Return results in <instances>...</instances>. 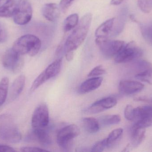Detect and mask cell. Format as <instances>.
Returning a JSON list of instances; mask_svg holds the SVG:
<instances>
[{
  "label": "cell",
  "mask_w": 152,
  "mask_h": 152,
  "mask_svg": "<svg viewBox=\"0 0 152 152\" xmlns=\"http://www.w3.org/2000/svg\"><path fill=\"white\" fill-rule=\"evenodd\" d=\"M36 139L42 145H50L52 143L50 137L44 129H35L33 132Z\"/></svg>",
  "instance_id": "ac0fdd59"
},
{
  "label": "cell",
  "mask_w": 152,
  "mask_h": 152,
  "mask_svg": "<svg viewBox=\"0 0 152 152\" xmlns=\"http://www.w3.org/2000/svg\"><path fill=\"white\" fill-rule=\"evenodd\" d=\"M75 1V0H61L59 4L61 11L64 13L66 12Z\"/></svg>",
  "instance_id": "d6a6232c"
},
{
  "label": "cell",
  "mask_w": 152,
  "mask_h": 152,
  "mask_svg": "<svg viewBox=\"0 0 152 152\" xmlns=\"http://www.w3.org/2000/svg\"><path fill=\"white\" fill-rule=\"evenodd\" d=\"M22 56L12 48L8 49L2 57V64L4 68L11 70L13 73H18L24 66V59Z\"/></svg>",
  "instance_id": "277c9868"
},
{
  "label": "cell",
  "mask_w": 152,
  "mask_h": 152,
  "mask_svg": "<svg viewBox=\"0 0 152 152\" xmlns=\"http://www.w3.org/2000/svg\"><path fill=\"white\" fill-rule=\"evenodd\" d=\"M107 148V140L103 139L97 142L92 147L91 151L93 152H102L103 151L105 148Z\"/></svg>",
  "instance_id": "4dcf8cb0"
},
{
  "label": "cell",
  "mask_w": 152,
  "mask_h": 152,
  "mask_svg": "<svg viewBox=\"0 0 152 152\" xmlns=\"http://www.w3.org/2000/svg\"><path fill=\"white\" fill-rule=\"evenodd\" d=\"M140 119L152 120V106H142L135 109L134 120Z\"/></svg>",
  "instance_id": "e0dca14e"
},
{
  "label": "cell",
  "mask_w": 152,
  "mask_h": 152,
  "mask_svg": "<svg viewBox=\"0 0 152 152\" xmlns=\"http://www.w3.org/2000/svg\"><path fill=\"white\" fill-rule=\"evenodd\" d=\"M144 87L142 83L132 80L121 81L119 85V90L123 94L129 95L142 91Z\"/></svg>",
  "instance_id": "8fae6325"
},
{
  "label": "cell",
  "mask_w": 152,
  "mask_h": 152,
  "mask_svg": "<svg viewBox=\"0 0 152 152\" xmlns=\"http://www.w3.org/2000/svg\"><path fill=\"white\" fill-rule=\"evenodd\" d=\"M41 46L42 42L37 36L27 34L19 37L14 42L12 48L20 55L34 56L39 52Z\"/></svg>",
  "instance_id": "7a4b0ae2"
},
{
  "label": "cell",
  "mask_w": 152,
  "mask_h": 152,
  "mask_svg": "<svg viewBox=\"0 0 152 152\" xmlns=\"http://www.w3.org/2000/svg\"><path fill=\"white\" fill-rule=\"evenodd\" d=\"M125 1V0H111L110 3L112 5H119Z\"/></svg>",
  "instance_id": "74e56055"
},
{
  "label": "cell",
  "mask_w": 152,
  "mask_h": 152,
  "mask_svg": "<svg viewBox=\"0 0 152 152\" xmlns=\"http://www.w3.org/2000/svg\"><path fill=\"white\" fill-rule=\"evenodd\" d=\"M121 120V118L118 115H108L104 116L101 118L103 125L111 126L118 124Z\"/></svg>",
  "instance_id": "484cf974"
},
{
  "label": "cell",
  "mask_w": 152,
  "mask_h": 152,
  "mask_svg": "<svg viewBox=\"0 0 152 152\" xmlns=\"http://www.w3.org/2000/svg\"><path fill=\"white\" fill-rule=\"evenodd\" d=\"M62 64V59H59L50 64L45 70L47 77L50 79L56 76L60 72Z\"/></svg>",
  "instance_id": "d6986e66"
},
{
  "label": "cell",
  "mask_w": 152,
  "mask_h": 152,
  "mask_svg": "<svg viewBox=\"0 0 152 152\" xmlns=\"http://www.w3.org/2000/svg\"><path fill=\"white\" fill-rule=\"evenodd\" d=\"M26 84V77L20 75L14 80L11 86L9 93V99L14 101L20 95L24 89Z\"/></svg>",
  "instance_id": "4fadbf2b"
},
{
  "label": "cell",
  "mask_w": 152,
  "mask_h": 152,
  "mask_svg": "<svg viewBox=\"0 0 152 152\" xmlns=\"http://www.w3.org/2000/svg\"><path fill=\"white\" fill-rule=\"evenodd\" d=\"M140 10L145 13H149L152 10V0H137Z\"/></svg>",
  "instance_id": "f1b7e54d"
},
{
  "label": "cell",
  "mask_w": 152,
  "mask_h": 152,
  "mask_svg": "<svg viewBox=\"0 0 152 152\" xmlns=\"http://www.w3.org/2000/svg\"><path fill=\"white\" fill-rule=\"evenodd\" d=\"M92 18L93 16L90 12L86 13L81 18L77 26L66 40V52L74 51L83 43L88 34Z\"/></svg>",
  "instance_id": "6da1fadb"
},
{
  "label": "cell",
  "mask_w": 152,
  "mask_h": 152,
  "mask_svg": "<svg viewBox=\"0 0 152 152\" xmlns=\"http://www.w3.org/2000/svg\"><path fill=\"white\" fill-rule=\"evenodd\" d=\"M103 80V79L100 77H91L81 84L79 92L80 94H84L94 91L101 86Z\"/></svg>",
  "instance_id": "5bb4252c"
},
{
  "label": "cell",
  "mask_w": 152,
  "mask_h": 152,
  "mask_svg": "<svg viewBox=\"0 0 152 152\" xmlns=\"http://www.w3.org/2000/svg\"><path fill=\"white\" fill-rule=\"evenodd\" d=\"M79 21L77 13H73L66 18L63 23V29L65 32H67L74 29Z\"/></svg>",
  "instance_id": "44dd1931"
},
{
  "label": "cell",
  "mask_w": 152,
  "mask_h": 152,
  "mask_svg": "<svg viewBox=\"0 0 152 152\" xmlns=\"http://www.w3.org/2000/svg\"></svg>",
  "instance_id": "60d3db41"
},
{
  "label": "cell",
  "mask_w": 152,
  "mask_h": 152,
  "mask_svg": "<svg viewBox=\"0 0 152 152\" xmlns=\"http://www.w3.org/2000/svg\"><path fill=\"white\" fill-rule=\"evenodd\" d=\"M80 129L75 125H70L61 129L57 135V142L62 149L68 150L73 145V140L79 135Z\"/></svg>",
  "instance_id": "52a82bcc"
},
{
  "label": "cell",
  "mask_w": 152,
  "mask_h": 152,
  "mask_svg": "<svg viewBox=\"0 0 152 152\" xmlns=\"http://www.w3.org/2000/svg\"><path fill=\"white\" fill-rule=\"evenodd\" d=\"M16 151V150L11 146L4 145H0V152H14Z\"/></svg>",
  "instance_id": "d590c367"
},
{
  "label": "cell",
  "mask_w": 152,
  "mask_h": 152,
  "mask_svg": "<svg viewBox=\"0 0 152 152\" xmlns=\"http://www.w3.org/2000/svg\"><path fill=\"white\" fill-rule=\"evenodd\" d=\"M83 123L84 128L90 134L97 133L100 129L99 122L95 118H85L83 119Z\"/></svg>",
  "instance_id": "ffe728a7"
},
{
  "label": "cell",
  "mask_w": 152,
  "mask_h": 152,
  "mask_svg": "<svg viewBox=\"0 0 152 152\" xmlns=\"http://www.w3.org/2000/svg\"><path fill=\"white\" fill-rule=\"evenodd\" d=\"M9 79L8 77L3 78L0 81V107L5 102L9 90Z\"/></svg>",
  "instance_id": "cb8c5ba5"
},
{
  "label": "cell",
  "mask_w": 152,
  "mask_h": 152,
  "mask_svg": "<svg viewBox=\"0 0 152 152\" xmlns=\"http://www.w3.org/2000/svg\"><path fill=\"white\" fill-rule=\"evenodd\" d=\"M137 79L152 85V67L143 70L135 76Z\"/></svg>",
  "instance_id": "d4e9b609"
},
{
  "label": "cell",
  "mask_w": 152,
  "mask_h": 152,
  "mask_svg": "<svg viewBox=\"0 0 152 152\" xmlns=\"http://www.w3.org/2000/svg\"><path fill=\"white\" fill-rule=\"evenodd\" d=\"M123 133V129L121 128L116 129L113 130L106 138L107 148H110L115 145L119 140Z\"/></svg>",
  "instance_id": "603a6c76"
},
{
  "label": "cell",
  "mask_w": 152,
  "mask_h": 152,
  "mask_svg": "<svg viewBox=\"0 0 152 152\" xmlns=\"http://www.w3.org/2000/svg\"><path fill=\"white\" fill-rule=\"evenodd\" d=\"M48 80H49V79L47 77L45 70H44L37 77L33 82L30 88V91L31 92H34Z\"/></svg>",
  "instance_id": "4316f807"
},
{
  "label": "cell",
  "mask_w": 152,
  "mask_h": 152,
  "mask_svg": "<svg viewBox=\"0 0 152 152\" xmlns=\"http://www.w3.org/2000/svg\"><path fill=\"white\" fill-rule=\"evenodd\" d=\"M135 109L131 105H127L125 108L124 115L127 120H133L134 118Z\"/></svg>",
  "instance_id": "1f68e13d"
},
{
  "label": "cell",
  "mask_w": 152,
  "mask_h": 152,
  "mask_svg": "<svg viewBox=\"0 0 152 152\" xmlns=\"http://www.w3.org/2000/svg\"><path fill=\"white\" fill-rule=\"evenodd\" d=\"M18 1L15 0H6L0 7V18H10L14 15Z\"/></svg>",
  "instance_id": "2e32d148"
},
{
  "label": "cell",
  "mask_w": 152,
  "mask_h": 152,
  "mask_svg": "<svg viewBox=\"0 0 152 152\" xmlns=\"http://www.w3.org/2000/svg\"><path fill=\"white\" fill-rule=\"evenodd\" d=\"M141 32L144 39L152 46V25L141 24Z\"/></svg>",
  "instance_id": "83f0119b"
},
{
  "label": "cell",
  "mask_w": 152,
  "mask_h": 152,
  "mask_svg": "<svg viewBox=\"0 0 152 152\" xmlns=\"http://www.w3.org/2000/svg\"><path fill=\"white\" fill-rule=\"evenodd\" d=\"M33 9L28 0H19L17 8L13 16V21L18 25H26L31 21Z\"/></svg>",
  "instance_id": "ba28073f"
},
{
  "label": "cell",
  "mask_w": 152,
  "mask_h": 152,
  "mask_svg": "<svg viewBox=\"0 0 152 152\" xmlns=\"http://www.w3.org/2000/svg\"><path fill=\"white\" fill-rule=\"evenodd\" d=\"M3 1H4V0H0V4Z\"/></svg>",
  "instance_id": "ab89813d"
},
{
  "label": "cell",
  "mask_w": 152,
  "mask_h": 152,
  "mask_svg": "<svg viewBox=\"0 0 152 152\" xmlns=\"http://www.w3.org/2000/svg\"><path fill=\"white\" fill-rule=\"evenodd\" d=\"M142 51L134 41L125 44L115 58L117 63H126L137 59L142 55Z\"/></svg>",
  "instance_id": "8992f818"
},
{
  "label": "cell",
  "mask_w": 152,
  "mask_h": 152,
  "mask_svg": "<svg viewBox=\"0 0 152 152\" xmlns=\"http://www.w3.org/2000/svg\"><path fill=\"white\" fill-rule=\"evenodd\" d=\"M0 139L12 143L19 142L21 139L18 128L7 115L0 116Z\"/></svg>",
  "instance_id": "3957f363"
},
{
  "label": "cell",
  "mask_w": 152,
  "mask_h": 152,
  "mask_svg": "<svg viewBox=\"0 0 152 152\" xmlns=\"http://www.w3.org/2000/svg\"><path fill=\"white\" fill-rule=\"evenodd\" d=\"M106 73V70L103 67L102 65H99L96 66L93 68L88 75V76L89 77H94L98 76L104 75Z\"/></svg>",
  "instance_id": "f546056e"
},
{
  "label": "cell",
  "mask_w": 152,
  "mask_h": 152,
  "mask_svg": "<svg viewBox=\"0 0 152 152\" xmlns=\"http://www.w3.org/2000/svg\"><path fill=\"white\" fill-rule=\"evenodd\" d=\"M74 51L66 52V59L68 61H71L74 59Z\"/></svg>",
  "instance_id": "8d00e7d4"
},
{
  "label": "cell",
  "mask_w": 152,
  "mask_h": 152,
  "mask_svg": "<svg viewBox=\"0 0 152 152\" xmlns=\"http://www.w3.org/2000/svg\"><path fill=\"white\" fill-rule=\"evenodd\" d=\"M95 43L106 58L115 57L125 45L124 41L110 40L108 38H96Z\"/></svg>",
  "instance_id": "5b68a950"
},
{
  "label": "cell",
  "mask_w": 152,
  "mask_h": 152,
  "mask_svg": "<svg viewBox=\"0 0 152 152\" xmlns=\"http://www.w3.org/2000/svg\"><path fill=\"white\" fill-rule=\"evenodd\" d=\"M49 109L45 104H41L35 109L32 117L33 129H45L49 123Z\"/></svg>",
  "instance_id": "9c48e42d"
},
{
  "label": "cell",
  "mask_w": 152,
  "mask_h": 152,
  "mask_svg": "<svg viewBox=\"0 0 152 152\" xmlns=\"http://www.w3.org/2000/svg\"><path fill=\"white\" fill-rule=\"evenodd\" d=\"M129 18H130V19H131L132 21H134V22H137V21L136 20V19L134 15H130V16H129Z\"/></svg>",
  "instance_id": "f35d334b"
},
{
  "label": "cell",
  "mask_w": 152,
  "mask_h": 152,
  "mask_svg": "<svg viewBox=\"0 0 152 152\" xmlns=\"http://www.w3.org/2000/svg\"><path fill=\"white\" fill-rule=\"evenodd\" d=\"M114 18L109 19L102 23L96 29L95 33L96 38H108L114 25Z\"/></svg>",
  "instance_id": "9a60e30c"
},
{
  "label": "cell",
  "mask_w": 152,
  "mask_h": 152,
  "mask_svg": "<svg viewBox=\"0 0 152 152\" xmlns=\"http://www.w3.org/2000/svg\"><path fill=\"white\" fill-rule=\"evenodd\" d=\"M20 151L23 152H44L47 151L42 148L36 147H31V146H24L21 147Z\"/></svg>",
  "instance_id": "836d02e7"
},
{
  "label": "cell",
  "mask_w": 152,
  "mask_h": 152,
  "mask_svg": "<svg viewBox=\"0 0 152 152\" xmlns=\"http://www.w3.org/2000/svg\"><path fill=\"white\" fill-rule=\"evenodd\" d=\"M117 100L113 97H109L103 98L93 103L88 109L90 113L96 114L100 113L105 110L113 108L117 104Z\"/></svg>",
  "instance_id": "30bf717a"
},
{
  "label": "cell",
  "mask_w": 152,
  "mask_h": 152,
  "mask_svg": "<svg viewBox=\"0 0 152 152\" xmlns=\"http://www.w3.org/2000/svg\"><path fill=\"white\" fill-rule=\"evenodd\" d=\"M145 129L133 128L132 134V145L134 147H137L143 141L145 136Z\"/></svg>",
  "instance_id": "7402d4cb"
},
{
  "label": "cell",
  "mask_w": 152,
  "mask_h": 152,
  "mask_svg": "<svg viewBox=\"0 0 152 152\" xmlns=\"http://www.w3.org/2000/svg\"><path fill=\"white\" fill-rule=\"evenodd\" d=\"M7 39V33L4 26L0 23V43H3Z\"/></svg>",
  "instance_id": "e575fe53"
},
{
  "label": "cell",
  "mask_w": 152,
  "mask_h": 152,
  "mask_svg": "<svg viewBox=\"0 0 152 152\" xmlns=\"http://www.w3.org/2000/svg\"><path fill=\"white\" fill-rule=\"evenodd\" d=\"M43 17L50 22H55L59 17L60 9L57 4L50 3L45 4L42 8Z\"/></svg>",
  "instance_id": "7c38bea8"
}]
</instances>
